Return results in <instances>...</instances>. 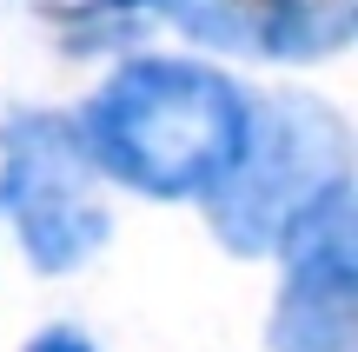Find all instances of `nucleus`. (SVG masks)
<instances>
[{
	"instance_id": "nucleus-1",
	"label": "nucleus",
	"mask_w": 358,
	"mask_h": 352,
	"mask_svg": "<svg viewBox=\"0 0 358 352\" xmlns=\"http://www.w3.org/2000/svg\"><path fill=\"white\" fill-rule=\"evenodd\" d=\"M245 127L252 93L226 66L186 53L120 60L73 113L93 173L146 199H206L232 173Z\"/></svg>"
},
{
	"instance_id": "nucleus-5",
	"label": "nucleus",
	"mask_w": 358,
	"mask_h": 352,
	"mask_svg": "<svg viewBox=\"0 0 358 352\" xmlns=\"http://www.w3.org/2000/svg\"><path fill=\"white\" fill-rule=\"evenodd\" d=\"M186 34L226 53H259L279 66H312L352 47L358 34V0H206L179 13Z\"/></svg>"
},
{
	"instance_id": "nucleus-6",
	"label": "nucleus",
	"mask_w": 358,
	"mask_h": 352,
	"mask_svg": "<svg viewBox=\"0 0 358 352\" xmlns=\"http://www.w3.org/2000/svg\"><path fill=\"white\" fill-rule=\"evenodd\" d=\"M192 7H206V0H53V20H60L66 47L87 53V47H100V40L127 34V27L146 20V13L179 20V13H192Z\"/></svg>"
},
{
	"instance_id": "nucleus-2",
	"label": "nucleus",
	"mask_w": 358,
	"mask_h": 352,
	"mask_svg": "<svg viewBox=\"0 0 358 352\" xmlns=\"http://www.w3.org/2000/svg\"><path fill=\"white\" fill-rule=\"evenodd\" d=\"M345 180H352L345 113L332 100H312V93H272V100H252V127H245L239 160L199 206H206L213 239L232 260H266Z\"/></svg>"
},
{
	"instance_id": "nucleus-4",
	"label": "nucleus",
	"mask_w": 358,
	"mask_h": 352,
	"mask_svg": "<svg viewBox=\"0 0 358 352\" xmlns=\"http://www.w3.org/2000/svg\"><path fill=\"white\" fill-rule=\"evenodd\" d=\"M285 279L272 300V352H358V199L332 186L279 246Z\"/></svg>"
},
{
	"instance_id": "nucleus-3",
	"label": "nucleus",
	"mask_w": 358,
	"mask_h": 352,
	"mask_svg": "<svg viewBox=\"0 0 358 352\" xmlns=\"http://www.w3.org/2000/svg\"><path fill=\"white\" fill-rule=\"evenodd\" d=\"M0 213L13 220L27 266L47 279H66L106 253L113 213L100 199V173L73 133V113L13 106L0 120Z\"/></svg>"
},
{
	"instance_id": "nucleus-7",
	"label": "nucleus",
	"mask_w": 358,
	"mask_h": 352,
	"mask_svg": "<svg viewBox=\"0 0 358 352\" xmlns=\"http://www.w3.org/2000/svg\"><path fill=\"white\" fill-rule=\"evenodd\" d=\"M27 352H100V346H93L80 326H47V332H34V339H27Z\"/></svg>"
}]
</instances>
